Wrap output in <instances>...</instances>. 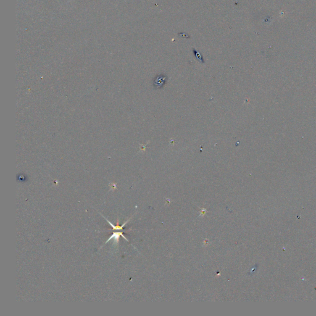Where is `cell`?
<instances>
[{
    "mask_svg": "<svg viewBox=\"0 0 316 316\" xmlns=\"http://www.w3.org/2000/svg\"><path fill=\"white\" fill-rule=\"evenodd\" d=\"M120 236H122V237L124 238V239L126 240L127 241H128V240L126 238V237H125V236L123 234H122V232H114V233H113V234H112V235L108 238V240H107L106 241V242L105 243V244H106V243L108 242L109 241H110L111 240H112V239H114V240L115 243H118L119 240V238H120Z\"/></svg>",
    "mask_w": 316,
    "mask_h": 316,
    "instance_id": "obj_1",
    "label": "cell"
},
{
    "mask_svg": "<svg viewBox=\"0 0 316 316\" xmlns=\"http://www.w3.org/2000/svg\"><path fill=\"white\" fill-rule=\"evenodd\" d=\"M103 217H104V219H105L106 220V221L107 222H108V224H109L112 227V229H113V230H122V229H123L125 225V224H127V223L129 221V220H128V221H127L126 222H125V223H124V224H122V226H119V225L115 226L114 225H113V224H112V223L111 222L109 221L108 220H107V219H106V218L105 217H104V216H103Z\"/></svg>",
    "mask_w": 316,
    "mask_h": 316,
    "instance_id": "obj_2",
    "label": "cell"
},
{
    "mask_svg": "<svg viewBox=\"0 0 316 316\" xmlns=\"http://www.w3.org/2000/svg\"><path fill=\"white\" fill-rule=\"evenodd\" d=\"M164 82H165L164 77H158V78L156 79V80H155V85H156V86H158V87H160V86H162L164 85Z\"/></svg>",
    "mask_w": 316,
    "mask_h": 316,
    "instance_id": "obj_3",
    "label": "cell"
}]
</instances>
